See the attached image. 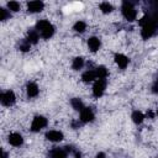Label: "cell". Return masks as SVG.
Returning <instances> with one entry per match:
<instances>
[{
    "label": "cell",
    "instance_id": "cell-11",
    "mask_svg": "<svg viewBox=\"0 0 158 158\" xmlns=\"http://www.w3.org/2000/svg\"><path fill=\"white\" fill-rule=\"evenodd\" d=\"M26 93H27V96L28 98H37L38 94H40V88L37 85V83L35 81H28L27 85H26Z\"/></svg>",
    "mask_w": 158,
    "mask_h": 158
},
{
    "label": "cell",
    "instance_id": "cell-6",
    "mask_svg": "<svg viewBox=\"0 0 158 158\" xmlns=\"http://www.w3.org/2000/svg\"><path fill=\"white\" fill-rule=\"evenodd\" d=\"M94 118H95V114H94V111H93L91 107L84 106V107L79 111V121H80V122L88 123V122L94 121Z\"/></svg>",
    "mask_w": 158,
    "mask_h": 158
},
{
    "label": "cell",
    "instance_id": "cell-3",
    "mask_svg": "<svg viewBox=\"0 0 158 158\" xmlns=\"http://www.w3.org/2000/svg\"><path fill=\"white\" fill-rule=\"evenodd\" d=\"M106 86H107V81L106 79H96L94 83H93V89H91V93H93V96L94 98H101L105 91H106Z\"/></svg>",
    "mask_w": 158,
    "mask_h": 158
},
{
    "label": "cell",
    "instance_id": "cell-19",
    "mask_svg": "<svg viewBox=\"0 0 158 158\" xmlns=\"http://www.w3.org/2000/svg\"><path fill=\"white\" fill-rule=\"evenodd\" d=\"M84 58L83 57H75L74 59H73V62H72V68L74 69V70H80L83 67H84Z\"/></svg>",
    "mask_w": 158,
    "mask_h": 158
},
{
    "label": "cell",
    "instance_id": "cell-26",
    "mask_svg": "<svg viewBox=\"0 0 158 158\" xmlns=\"http://www.w3.org/2000/svg\"><path fill=\"white\" fill-rule=\"evenodd\" d=\"M156 116H158V109L156 110Z\"/></svg>",
    "mask_w": 158,
    "mask_h": 158
},
{
    "label": "cell",
    "instance_id": "cell-16",
    "mask_svg": "<svg viewBox=\"0 0 158 158\" xmlns=\"http://www.w3.org/2000/svg\"><path fill=\"white\" fill-rule=\"evenodd\" d=\"M95 73L98 79H106L109 77V69L105 65H99L95 68Z\"/></svg>",
    "mask_w": 158,
    "mask_h": 158
},
{
    "label": "cell",
    "instance_id": "cell-14",
    "mask_svg": "<svg viewBox=\"0 0 158 158\" xmlns=\"http://www.w3.org/2000/svg\"><path fill=\"white\" fill-rule=\"evenodd\" d=\"M49 156H51V158H68V151L65 148L57 147L49 152Z\"/></svg>",
    "mask_w": 158,
    "mask_h": 158
},
{
    "label": "cell",
    "instance_id": "cell-2",
    "mask_svg": "<svg viewBox=\"0 0 158 158\" xmlns=\"http://www.w3.org/2000/svg\"><path fill=\"white\" fill-rule=\"evenodd\" d=\"M121 14L130 22L136 21L137 20V16H138V11L136 10V7L131 2H128V1L122 2V5H121Z\"/></svg>",
    "mask_w": 158,
    "mask_h": 158
},
{
    "label": "cell",
    "instance_id": "cell-12",
    "mask_svg": "<svg viewBox=\"0 0 158 158\" xmlns=\"http://www.w3.org/2000/svg\"><path fill=\"white\" fill-rule=\"evenodd\" d=\"M44 7V2L43 1H30L27 2V11L36 14V12H41Z\"/></svg>",
    "mask_w": 158,
    "mask_h": 158
},
{
    "label": "cell",
    "instance_id": "cell-20",
    "mask_svg": "<svg viewBox=\"0 0 158 158\" xmlns=\"http://www.w3.org/2000/svg\"><path fill=\"white\" fill-rule=\"evenodd\" d=\"M6 9L10 12H19L21 10V5H20L19 1H9L6 4Z\"/></svg>",
    "mask_w": 158,
    "mask_h": 158
},
{
    "label": "cell",
    "instance_id": "cell-21",
    "mask_svg": "<svg viewBox=\"0 0 158 158\" xmlns=\"http://www.w3.org/2000/svg\"><path fill=\"white\" fill-rule=\"evenodd\" d=\"M99 9H100V11H101L102 14H110V12H112V10H114L112 5H111L109 1H104V2H100V5H99Z\"/></svg>",
    "mask_w": 158,
    "mask_h": 158
},
{
    "label": "cell",
    "instance_id": "cell-24",
    "mask_svg": "<svg viewBox=\"0 0 158 158\" xmlns=\"http://www.w3.org/2000/svg\"><path fill=\"white\" fill-rule=\"evenodd\" d=\"M152 89H153V91H154V93H158V79L154 81V84H153Z\"/></svg>",
    "mask_w": 158,
    "mask_h": 158
},
{
    "label": "cell",
    "instance_id": "cell-5",
    "mask_svg": "<svg viewBox=\"0 0 158 158\" xmlns=\"http://www.w3.org/2000/svg\"><path fill=\"white\" fill-rule=\"evenodd\" d=\"M47 123H48V120H47L44 116L37 115V116H35V117L32 118L30 130H31L32 132H40V131H42V130L47 126Z\"/></svg>",
    "mask_w": 158,
    "mask_h": 158
},
{
    "label": "cell",
    "instance_id": "cell-27",
    "mask_svg": "<svg viewBox=\"0 0 158 158\" xmlns=\"http://www.w3.org/2000/svg\"><path fill=\"white\" fill-rule=\"evenodd\" d=\"M157 158H158V157H157Z\"/></svg>",
    "mask_w": 158,
    "mask_h": 158
},
{
    "label": "cell",
    "instance_id": "cell-7",
    "mask_svg": "<svg viewBox=\"0 0 158 158\" xmlns=\"http://www.w3.org/2000/svg\"><path fill=\"white\" fill-rule=\"evenodd\" d=\"M44 136H46V138H47L49 142H53V143L60 142V141H63V138H64L63 132L59 131V130H48Z\"/></svg>",
    "mask_w": 158,
    "mask_h": 158
},
{
    "label": "cell",
    "instance_id": "cell-8",
    "mask_svg": "<svg viewBox=\"0 0 158 158\" xmlns=\"http://www.w3.org/2000/svg\"><path fill=\"white\" fill-rule=\"evenodd\" d=\"M7 142H9L10 146L17 148V147H21L23 144V137L19 132H11L7 137Z\"/></svg>",
    "mask_w": 158,
    "mask_h": 158
},
{
    "label": "cell",
    "instance_id": "cell-10",
    "mask_svg": "<svg viewBox=\"0 0 158 158\" xmlns=\"http://www.w3.org/2000/svg\"><path fill=\"white\" fill-rule=\"evenodd\" d=\"M88 48L90 52L95 53L101 48V40L98 36H91L88 38Z\"/></svg>",
    "mask_w": 158,
    "mask_h": 158
},
{
    "label": "cell",
    "instance_id": "cell-15",
    "mask_svg": "<svg viewBox=\"0 0 158 158\" xmlns=\"http://www.w3.org/2000/svg\"><path fill=\"white\" fill-rule=\"evenodd\" d=\"M131 120L133 121V123L141 125V123L146 120V115H144L142 111H139V110H135V111L132 112V115H131Z\"/></svg>",
    "mask_w": 158,
    "mask_h": 158
},
{
    "label": "cell",
    "instance_id": "cell-9",
    "mask_svg": "<svg viewBox=\"0 0 158 158\" xmlns=\"http://www.w3.org/2000/svg\"><path fill=\"white\" fill-rule=\"evenodd\" d=\"M114 60L120 69H126L130 64V58L123 53H116L114 57Z\"/></svg>",
    "mask_w": 158,
    "mask_h": 158
},
{
    "label": "cell",
    "instance_id": "cell-1",
    "mask_svg": "<svg viewBox=\"0 0 158 158\" xmlns=\"http://www.w3.org/2000/svg\"><path fill=\"white\" fill-rule=\"evenodd\" d=\"M35 30L40 33V36L43 40H49L54 35V26L52 25V22H49V20H46V19L38 20Z\"/></svg>",
    "mask_w": 158,
    "mask_h": 158
},
{
    "label": "cell",
    "instance_id": "cell-23",
    "mask_svg": "<svg viewBox=\"0 0 158 158\" xmlns=\"http://www.w3.org/2000/svg\"><path fill=\"white\" fill-rule=\"evenodd\" d=\"M0 12H1V20L2 21H5L7 17H10V15H11V12L7 10V9H0Z\"/></svg>",
    "mask_w": 158,
    "mask_h": 158
},
{
    "label": "cell",
    "instance_id": "cell-4",
    "mask_svg": "<svg viewBox=\"0 0 158 158\" xmlns=\"http://www.w3.org/2000/svg\"><path fill=\"white\" fill-rule=\"evenodd\" d=\"M0 102H1L2 106H6V107H10V106L15 105V102H16L15 93L11 89L1 91V94H0Z\"/></svg>",
    "mask_w": 158,
    "mask_h": 158
},
{
    "label": "cell",
    "instance_id": "cell-13",
    "mask_svg": "<svg viewBox=\"0 0 158 158\" xmlns=\"http://www.w3.org/2000/svg\"><path fill=\"white\" fill-rule=\"evenodd\" d=\"M96 79H98V77H96L95 69H88V70H85V72L81 74V80H83L84 83H86V84L94 83Z\"/></svg>",
    "mask_w": 158,
    "mask_h": 158
},
{
    "label": "cell",
    "instance_id": "cell-17",
    "mask_svg": "<svg viewBox=\"0 0 158 158\" xmlns=\"http://www.w3.org/2000/svg\"><path fill=\"white\" fill-rule=\"evenodd\" d=\"M86 27H88V25H86V22L83 21V20H78V21H75L74 25H73V30H74L75 32H78V33L85 32V31H86Z\"/></svg>",
    "mask_w": 158,
    "mask_h": 158
},
{
    "label": "cell",
    "instance_id": "cell-22",
    "mask_svg": "<svg viewBox=\"0 0 158 158\" xmlns=\"http://www.w3.org/2000/svg\"><path fill=\"white\" fill-rule=\"evenodd\" d=\"M70 105H72V107H73L74 110H77V111H80V110L84 107V104H83V101H81L80 98H73V99L70 100Z\"/></svg>",
    "mask_w": 158,
    "mask_h": 158
},
{
    "label": "cell",
    "instance_id": "cell-18",
    "mask_svg": "<svg viewBox=\"0 0 158 158\" xmlns=\"http://www.w3.org/2000/svg\"><path fill=\"white\" fill-rule=\"evenodd\" d=\"M40 33L36 31V30H31L30 32H28V35H27V42L30 43V44H36L37 42H38V40H40Z\"/></svg>",
    "mask_w": 158,
    "mask_h": 158
},
{
    "label": "cell",
    "instance_id": "cell-25",
    "mask_svg": "<svg viewBox=\"0 0 158 158\" xmlns=\"http://www.w3.org/2000/svg\"><path fill=\"white\" fill-rule=\"evenodd\" d=\"M95 158H106V154H105L104 152H99V153L95 156Z\"/></svg>",
    "mask_w": 158,
    "mask_h": 158
}]
</instances>
